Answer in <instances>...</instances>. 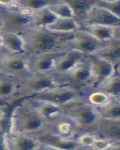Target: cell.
I'll use <instances>...</instances> for the list:
<instances>
[{"label":"cell","instance_id":"1","mask_svg":"<svg viewBox=\"0 0 120 150\" xmlns=\"http://www.w3.org/2000/svg\"><path fill=\"white\" fill-rule=\"evenodd\" d=\"M50 122L44 119L26 97L12 106L8 132L37 136L49 129Z\"/></svg>","mask_w":120,"mask_h":150},{"label":"cell","instance_id":"2","mask_svg":"<svg viewBox=\"0 0 120 150\" xmlns=\"http://www.w3.org/2000/svg\"><path fill=\"white\" fill-rule=\"evenodd\" d=\"M26 41L27 56L29 57L61 50L67 41L73 38L74 33H54L46 28H29L22 33Z\"/></svg>","mask_w":120,"mask_h":150},{"label":"cell","instance_id":"3","mask_svg":"<svg viewBox=\"0 0 120 150\" xmlns=\"http://www.w3.org/2000/svg\"><path fill=\"white\" fill-rule=\"evenodd\" d=\"M65 113L76 122L81 132H93L100 117L97 109L84 101V98L66 106Z\"/></svg>","mask_w":120,"mask_h":150},{"label":"cell","instance_id":"4","mask_svg":"<svg viewBox=\"0 0 120 150\" xmlns=\"http://www.w3.org/2000/svg\"><path fill=\"white\" fill-rule=\"evenodd\" d=\"M86 92L87 91L72 86L63 85L29 98L34 100L52 103L61 108H65L69 104L84 98Z\"/></svg>","mask_w":120,"mask_h":150},{"label":"cell","instance_id":"5","mask_svg":"<svg viewBox=\"0 0 120 150\" xmlns=\"http://www.w3.org/2000/svg\"><path fill=\"white\" fill-rule=\"evenodd\" d=\"M0 72L22 81L34 71L31 66V59L29 56L8 53L0 56Z\"/></svg>","mask_w":120,"mask_h":150},{"label":"cell","instance_id":"6","mask_svg":"<svg viewBox=\"0 0 120 150\" xmlns=\"http://www.w3.org/2000/svg\"><path fill=\"white\" fill-rule=\"evenodd\" d=\"M34 12V11L20 5L13 8H0V16L5 24L4 31L23 33L31 26Z\"/></svg>","mask_w":120,"mask_h":150},{"label":"cell","instance_id":"7","mask_svg":"<svg viewBox=\"0 0 120 150\" xmlns=\"http://www.w3.org/2000/svg\"><path fill=\"white\" fill-rule=\"evenodd\" d=\"M21 86L26 93V97L36 96L46 91L66 85L62 80L52 74L33 72L31 74L20 81Z\"/></svg>","mask_w":120,"mask_h":150},{"label":"cell","instance_id":"8","mask_svg":"<svg viewBox=\"0 0 120 150\" xmlns=\"http://www.w3.org/2000/svg\"><path fill=\"white\" fill-rule=\"evenodd\" d=\"M107 43L98 41L86 32L80 29L75 33L72 38L65 43L63 49L73 50L87 56H90L99 51Z\"/></svg>","mask_w":120,"mask_h":150},{"label":"cell","instance_id":"9","mask_svg":"<svg viewBox=\"0 0 120 150\" xmlns=\"http://www.w3.org/2000/svg\"><path fill=\"white\" fill-rule=\"evenodd\" d=\"M66 85L88 91L92 81V66L90 56L81 61L63 77L59 78Z\"/></svg>","mask_w":120,"mask_h":150},{"label":"cell","instance_id":"10","mask_svg":"<svg viewBox=\"0 0 120 150\" xmlns=\"http://www.w3.org/2000/svg\"><path fill=\"white\" fill-rule=\"evenodd\" d=\"M92 66V81L90 89H98L117 70V65L96 56H90Z\"/></svg>","mask_w":120,"mask_h":150},{"label":"cell","instance_id":"11","mask_svg":"<svg viewBox=\"0 0 120 150\" xmlns=\"http://www.w3.org/2000/svg\"><path fill=\"white\" fill-rule=\"evenodd\" d=\"M47 131L67 140H76L77 136L81 132L76 122L65 112L50 123Z\"/></svg>","mask_w":120,"mask_h":150},{"label":"cell","instance_id":"12","mask_svg":"<svg viewBox=\"0 0 120 150\" xmlns=\"http://www.w3.org/2000/svg\"><path fill=\"white\" fill-rule=\"evenodd\" d=\"M5 138L7 150L43 149L42 143L35 135L7 132Z\"/></svg>","mask_w":120,"mask_h":150},{"label":"cell","instance_id":"13","mask_svg":"<svg viewBox=\"0 0 120 150\" xmlns=\"http://www.w3.org/2000/svg\"><path fill=\"white\" fill-rule=\"evenodd\" d=\"M101 25L115 27L120 25V18L103 7L96 5L88 12L81 26Z\"/></svg>","mask_w":120,"mask_h":150},{"label":"cell","instance_id":"14","mask_svg":"<svg viewBox=\"0 0 120 150\" xmlns=\"http://www.w3.org/2000/svg\"><path fill=\"white\" fill-rule=\"evenodd\" d=\"M86 57L87 56L76 50H65L57 59L54 71L52 74L58 78H61L73 70L80 62Z\"/></svg>","mask_w":120,"mask_h":150},{"label":"cell","instance_id":"15","mask_svg":"<svg viewBox=\"0 0 120 150\" xmlns=\"http://www.w3.org/2000/svg\"><path fill=\"white\" fill-rule=\"evenodd\" d=\"M37 137L42 143L43 149H81V146L78 144L76 140L63 139L47 130Z\"/></svg>","mask_w":120,"mask_h":150},{"label":"cell","instance_id":"16","mask_svg":"<svg viewBox=\"0 0 120 150\" xmlns=\"http://www.w3.org/2000/svg\"><path fill=\"white\" fill-rule=\"evenodd\" d=\"M98 137L113 142V149H120V120H107L101 119L92 132Z\"/></svg>","mask_w":120,"mask_h":150},{"label":"cell","instance_id":"17","mask_svg":"<svg viewBox=\"0 0 120 150\" xmlns=\"http://www.w3.org/2000/svg\"><path fill=\"white\" fill-rule=\"evenodd\" d=\"M64 50H56L30 57L32 71L39 73L52 74L54 71L57 59Z\"/></svg>","mask_w":120,"mask_h":150},{"label":"cell","instance_id":"18","mask_svg":"<svg viewBox=\"0 0 120 150\" xmlns=\"http://www.w3.org/2000/svg\"><path fill=\"white\" fill-rule=\"evenodd\" d=\"M3 35L4 49L12 54L27 55L26 41L22 34L13 31H4Z\"/></svg>","mask_w":120,"mask_h":150},{"label":"cell","instance_id":"19","mask_svg":"<svg viewBox=\"0 0 120 150\" xmlns=\"http://www.w3.org/2000/svg\"><path fill=\"white\" fill-rule=\"evenodd\" d=\"M21 83L17 79L8 75L0 76V101H11L21 89Z\"/></svg>","mask_w":120,"mask_h":150},{"label":"cell","instance_id":"20","mask_svg":"<svg viewBox=\"0 0 120 150\" xmlns=\"http://www.w3.org/2000/svg\"><path fill=\"white\" fill-rule=\"evenodd\" d=\"M26 98L29 99L31 104H32L33 107L38 111L40 114L50 123L65 112L64 108L52 104V103L34 100V99L30 98L29 97Z\"/></svg>","mask_w":120,"mask_h":150},{"label":"cell","instance_id":"21","mask_svg":"<svg viewBox=\"0 0 120 150\" xmlns=\"http://www.w3.org/2000/svg\"><path fill=\"white\" fill-rule=\"evenodd\" d=\"M70 6L77 21L82 23L88 12L96 4L97 0H60Z\"/></svg>","mask_w":120,"mask_h":150},{"label":"cell","instance_id":"22","mask_svg":"<svg viewBox=\"0 0 120 150\" xmlns=\"http://www.w3.org/2000/svg\"><path fill=\"white\" fill-rule=\"evenodd\" d=\"M93 56L110 62L117 66L120 64V41L113 39Z\"/></svg>","mask_w":120,"mask_h":150},{"label":"cell","instance_id":"23","mask_svg":"<svg viewBox=\"0 0 120 150\" xmlns=\"http://www.w3.org/2000/svg\"><path fill=\"white\" fill-rule=\"evenodd\" d=\"M81 24L75 18H57L46 29L58 33H74L80 30Z\"/></svg>","mask_w":120,"mask_h":150},{"label":"cell","instance_id":"24","mask_svg":"<svg viewBox=\"0 0 120 150\" xmlns=\"http://www.w3.org/2000/svg\"><path fill=\"white\" fill-rule=\"evenodd\" d=\"M81 29L102 42H109L113 39L114 27L112 26L90 25L81 26Z\"/></svg>","mask_w":120,"mask_h":150},{"label":"cell","instance_id":"25","mask_svg":"<svg viewBox=\"0 0 120 150\" xmlns=\"http://www.w3.org/2000/svg\"><path fill=\"white\" fill-rule=\"evenodd\" d=\"M56 17L49 7H45L34 12L32 17V23L31 28L43 29L49 27L55 21Z\"/></svg>","mask_w":120,"mask_h":150},{"label":"cell","instance_id":"26","mask_svg":"<svg viewBox=\"0 0 120 150\" xmlns=\"http://www.w3.org/2000/svg\"><path fill=\"white\" fill-rule=\"evenodd\" d=\"M112 98H120V70L117 68L111 77L98 88Z\"/></svg>","mask_w":120,"mask_h":150},{"label":"cell","instance_id":"27","mask_svg":"<svg viewBox=\"0 0 120 150\" xmlns=\"http://www.w3.org/2000/svg\"><path fill=\"white\" fill-rule=\"evenodd\" d=\"M101 119L107 120H120V100L112 98L103 107L96 108Z\"/></svg>","mask_w":120,"mask_h":150},{"label":"cell","instance_id":"28","mask_svg":"<svg viewBox=\"0 0 120 150\" xmlns=\"http://www.w3.org/2000/svg\"><path fill=\"white\" fill-rule=\"evenodd\" d=\"M112 98L101 89H94L87 91L84 101L96 108L103 107L111 101Z\"/></svg>","mask_w":120,"mask_h":150},{"label":"cell","instance_id":"29","mask_svg":"<svg viewBox=\"0 0 120 150\" xmlns=\"http://www.w3.org/2000/svg\"><path fill=\"white\" fill-rule=\"evenodd\" d=\"M48 7L58 18H75L72 8L66 2L60 1Z\"/></svg>","mask_w":120,"mask_h":150},{"label":"cell","instance_id":"30","mask_svg":"<svg viewBox=\"0 0 120 150\" xmlns=\"http://www.w3.org/2000/svg\"><path fill=\"white\" fill-rule=\"evenodd\" d=\"M58 2H60V0H17V4L21 7L36 11Z\"/></svg>","mask_w":120,"mask_h":150},{"label":"cell","instance_id":"31","mask_svg":"<svg viewBox=\"0 0 120 150\" xmlns=\"http://www.w3.org/2000/svg\"><path fill=\"white\" fill-rule=\"evenodd\" d=\"M96 138V135L92 132H81L77 136L76 140L81 149H91L92 145L95 139Z\"/></svg>","mask_w":120,"mask_h":150},{"label":"cell","instance_id":"32","mask_svg":"<svg viewBox=\"0 0 120 150\" xmlns=\"http://www.w3.org/2000/svg\"><path fill=\"white\" fill-rule=\"evenodd\" d=\"M114 143L110 140H107L104 137L96 136V138L95 139L90 149L96 150H105V149H112Z\"/></svg>","mask_w":120,"mask_h":150},{"label":"cell","instance_id":"33","mask_svg":"<svg viewBox=\"0 0 120 150\" xmlns=\"http://www.w3.org/2000/svg\"><path fill=\"white\" fill-rule=\"evenodd\" d=\"M96 5L105 8L120 18V0L113 2H102L97 0Z\"/></svg>","mask_w":120,"mask_h":150},{"label":"cell","instance_id":"34","mask_svg":"<svg viewBox=\"0 0 120 150\" xmlns=\"http://www.w3.org/2000/svg\"><path fill=\"white\" fill-rule=\"evenodd\" d=\"M17 5V0H0V8H13Z\"/></svg>","mask_w":120,"mask_h":150},{"label":"cell","instance_id":"35","mask_svg":"<svg viewBox=\"0 0 120 150\" xmlns=\"http://www.w3.org/2000/svg\"><path fill=\"white\" fill-rule=\"evenodd\" d=\"M0 150H7L5 144V134H0Z\"/></svg>","mask_w":120,"mask_h":150},{"label":"cell","instance_id":"36","mask_svg":"<svg viewBox=\"0 0 120 150\" xmlns=\"http://www.w3.org/2000/svg\"><path fill=\"white\" fill-rule=\"evenodd\" d=\"M113 39L120 41V25L114 27V33H113Z\"/></svg>","mask_w":120,"mask_h":150},{"label":"cell","instance_id":"37","mask_svg":"<svg viewBox=\"0 0 120 150\" xmlns=\"http://www.w3.org/2000/svg\"><path fill=\"white\" fill-rule=\"evenodd\" d=\"M4 29H5V24H4L2 17L0 16V33H2L4 31Z\"/></svg>","mask_w":120,"mask_h":150},{"label":"cell","instance_id":"38","mask_svg":"<svg viewBox=\"0 0 120 150\" xmlns=\"http://www.w3.org/2000/svg\"><path fill=\"white\" fill-rule=\"evenodd\" d=\"M3 44H4L3 35H2V33H0V48L3 47Z\"/></svg>","mask_w":120,"mask_h":150},{"label":"cell","instance_id":"39","mask_svg":"<svg viewBox=\"0 0 120 150\" xmlns=\"http://www.w3.org/2000/svg\"><path fill=\"white\" fill-rule=\"evenodd\" d=\"M99 2H117V1H119V0H98Z\"/></svg>","mask_w":120,"mask_h":150},{"label":"cell","instance_id":"40","mask_svg":"<svg viewBox=\"0 0 120 150\" xmlns=\"http://www.w3.org/2000/svg\"><path fill=\"white\" fill-rule=\"evenodd\" d=\"M6 103H9V102H5V101H0V108H2V106L4 105V104H5Z\"/></svg>","mask_w":120,"mask_h":150},{"label":"cell","instance_id":"41","mask_svg":"<svg viewBox=\"0 0 120 150\" xmlns=\"http://www.w3.org/2000/svg\"><path fill=\"white\" fill-rule=\"evenodd\" d=\"M117 68H118L119 69V70H120V64H119V65H117Z\"/></svg>","mask_w":120,"mask_h":150},{"label":"cell","instance_id":"42","mask_svg":"<svg viewBox=\"0 0 120 150\" xmlns=\"http://www.w3.org/2000/svg\"><path fill=\"white\" fill-rule=\"evenodd\" d=\"M119 100H120V98H119Z\"/></svg>","mask_w":120,"mask_h":150}]
</instances>
